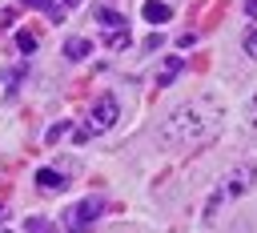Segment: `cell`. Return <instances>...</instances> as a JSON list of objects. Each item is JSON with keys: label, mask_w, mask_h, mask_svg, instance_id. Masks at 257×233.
Returning <instances> with one entry per match:
<instances>
[{"label": "cell", "mask_w": 257, "mask_h": 233, "mask_svg": "<svg viewBox=\"0 0 257 233\" xmlns=\"http://www.w3.org/2000/svg\"><path fill=\"white\" fill-rule=\"evenodd\" d=\"M0 233H8V229H0Z\"/></svg>", "instance_id": "e0dca14e"}, {"label": "cell", "mask_w": 257, "mask_h": 233, "mask_svg": "<svg viewBox=\"0 0 257 233\" xmlns=\"http://www.w3.org/2000/svg\"><path fill=\"white\" fill-rule=\"evenodd\" d=\"M20 4H28V8H44L52 20H64V16H68V0H20Z\"/></svg>", "instance_id": "8992f818"}, {"label": "cell", "mask_w": 257, "mask_h": 233, "mask_svg": "<svg viewBox=\"0 0 257 233\" xmlns=\"http://www.w3.org/2000/svg\"><path fill=\"white\" fill-rule=\"evenodd\" d=\"M141 12H145V20H149V24H165V20L173 16V8H169L165 0H145V8H141Z\"/></svg>", "instance_id": "5b68a950"}, {"label": "cell", "mask_w": 257, "mask_h": 233, "mask_svg": "<svg viewBox=\"0 0 257 233\" xmlns=\"http://www.w3.org/2000/svg\"><path fill=\"white\" fill-rule=\"evenodd\" d=\"M96 217H100V197H84V201H76V205L64 213V229L80 233V229H88Z\"/></svg>", "instance_id": "7a4b0ae2"}, {"label": "cell", "mask_w": 257, "mask_h": 233, "mask_svg": "<svg viewBox=\"0 0 257 233\" xmlns=\"http://www.w3.org/2000/svg\"><path fill=\"white\" fill-rule=\"evenodd\" d=\"M253 185H257V165H249V161L233 165L229 177H225V193H229V197H245Z\"/></svg>", "instance_id": "3957f363"}, {"label": "cell", "mask_w": 257, "mask_h": 233, "mask_svg": "<svg viewBox=\"0 0 257 233\" xmlns=\"http://www.w3.org/2000/svg\"><path fill=\"white\" fill-rule=\"evenodd\" d=\"M245 52L257 60V32H249V36H245Z\"/></svg>", "instance_id": "5bb4252c"}, {"label": "cell", "mask_w": 257, "mask_h": 233, "mask_svg": "<svg viewBox=\"0 0 257 233\" xmlns=\"http://www.w3.org/2000/svg\"><path fill=\"white\" fill-rule=\"evenodd\" d=\"M245 12H249V16H257V0H245Z\"/></svg>", "instance_id": "2e32d148"}, {"label": "cell", "mask_w": 257, "mask_h": 233, "mask_svg": "<svg viewBox=\"0 0 257 233\" xmlns=\"http://www.w3.org/2000/svg\"><path fill=\"white\" fill-rule=\"evenodd\" d=\"M64 133H68V125H52V129H48V141H60Z\"/></svg>", "instance_id": "9a60e30c"}, {"label": "cell", "mask_w": 257, "mask_h": 233, "mask_svg": "<svg viewBox=\"0 0 257 233\" xmlns=\"http://www.w3.org/2000/svg\"><path fill=\"white\" fill-rule=\"evenodd\" d=\"M221 117H225V112H221V104H217V100L197 96V100H189V104H181V108H173V112H169V121H165V129H161V141H165V145H173V149L205 145L209 137H217Z\"/></svg>", "instance_id": "6da1fadb"}, {"label": "cell", "mask_w": 257, "mask_h": 233, "mask_svg": "<svg viewBox=\"0 0 257 233\" xmlns=\"http://www.w3.org/2000/svg\"><path fill=\"white\" fill-rule=\"evenodd\" d=\"M181 68H185V60H181V56H169V60H165V68L157 72V84H173V76H177Z\"/></svg>", "instance_id": "ba28073f"}, {"label": "cell", "mask_w": 257, "mask_h": 233, "mask_svg": "<svg viewBox=\"0 0 257 233\" xmlns=\"http://www.w3.org/2000/svg\"><path fill=\"white\" fill-rule=\"evenodd\" d=\"M96 20H100V24H108V28H124V24H128V20L120 16V12H112V8H104V4L96 8Z\"/></svg>", "instance_id": "30bf717a"}, {"label": "cell", "mask_w": 257, "mask_h": 233, "mask_svg": "<svg viewBox=\"0 0 257 233\" xmlns=\"http://www.w3.org/2000/svg\"><path fill=\"white\" fill-rule=\"evenodd\" d=\"M92 52V44L84 40V36H72V40H64V56L68 60H80V56H88Z\"/></svg>", "instance_id": "52a82bcc"}, {"label": "cell", "mask_w": 257, "mask_h": 233, "mask_svg": "<svg viewBox=\"0 0 257 233\" xmlns=\"http://www.w3.org/2000/svg\"><path fill=\"white\" fill-rule=\"evenodd\" d=\"M104 40H108V48H124V44H128V24H124V28H108Z\"/></svg>", "instance_id": "7c38bea8"}, {"label": "cell", "mask_w": 257, "mask_h": 233, "mask_svg": "<svg viewBox=\"0 0 257 233\" xmlns=\"http://www.w3.org/2000/svg\"><path fill=\"white\" fill-rule=\"evenodd\" d=\"M36 185L52 193V189H60V185H64V177H60L56 169H40V173H36Z\"/></svg>", "instance_id": "9c48e42d"}, {"label": "cell", "mask_w": 257, "mask_h": 233, "mask_svg": "<svg viewBox=\"0 0 257 233\" xmlns=\"http://www.w3.org/2000/svg\"><path fill=\"white\" fill-rule=\"evenodd\" d=\"M16 48H20V52H36V48H40V40H36V32H28V28H20V32H16Z\"/></svg>", "instance_id": "8fae6325"}, {"label": "cell", "mask_w": 257, "mask_h": 233, "mask_svg": "<svg viewBox=\"0 0 257 233\" xmlns=\"http://www.w3.org/2000/svg\"><path fill=\"white\" fill-rule=\"evenodd\" d=\"M116 112H120V104H116V96H96V104H92V133H104V129H112L116 125Z\"/></svg>", "instance_id": "277c9868"}, {"label": "cell", "mask_w": 257, "mask_h": 233, "mask_svg": "<svg viewBox=\"0 0 257 233\" xmlns=\"http://www.w3.org/2000/svg\"><path fill=\"white\" fill-rule=\"evenodd\" d=\"M28 233H52V221H44V217H32V221H28Z\"/></svg>", "instance_id": "4fadbf2b"}]
</instances>
